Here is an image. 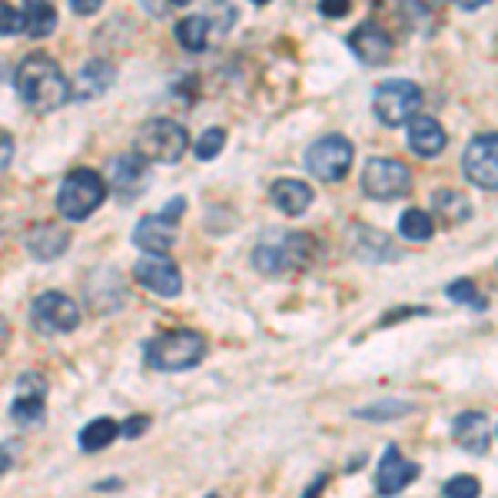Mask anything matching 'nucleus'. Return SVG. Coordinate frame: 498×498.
<instances>
[{"label":"nucleus","instance_id":"f257e3e1","mask_svg":"<svg viewBox=\"0 0 498 498\" xmlns=\"http://www.w3.org/2000/svg\"><path fill=\"white\" fill-rule=\"evenodd\" d=\"M14 90L24 107L37 113H54L64 103H70V83H67L60 64L47 54H30L14 70Z\"/></svg>","mask_w":498,"mask_h":498},{"label":"nucleus","instance_id":"f03ea898","mask_svg":"<svg viewBox=\"0 0 498 498\" xmlns=\"http://www.w3.org/2000/svg\"><path fill=\"white\" fill-rule=\"evenodd\" d=\"M143 359L157 372H190L206 359V339L193 329H166L143 342Z\"/></svg>","mask_w":498,"mask_h":498},{"label":"nucleus","instance_id":"7ed1b4c3","mask_svg":"<svg viewBox=\"0 0 498 498\" xmlns=\"http://www.w3.org/2000/svg\"><path fill=\"white\" fill-rule=\"evenodd\" d=\"M107 200V180H103L97 170H70L60 183V193H57V210L60 216L70 223H80L87 216L100 210V203Z\"/></svg>","mask_w":498,"mask_h":498},{"label":"nucleus","instance_id":"20e7f679","mask_svg":"<svg viewBox=\"0 0 498 498\" xmlns=\"http://www.w3.org/2000/svg\"><path fill=\"white\" fill-rule=\"evenodd\" d=\"M316 240L309 233H289L283 240H266L253 249V266L263 276H283L289 269H306L316 256Z\"/></svg>","mask_w":498,"mask_h":498},{"label":"nucleus","instance_id":"39448f33","mask_svg":"<svg viewBox=\"0 0 498 498\" xmlns=\"http://www.w3.org/2000/svg\"><path fill=\"white\" fill-rule=\"evenodd\" d=\"M190 150V133L173 120H150L133 140V153L147 163H176Z\"/></svg>","mask_w":498,"mask_h":498},{"label":"nucleus","instance_id":"423d86ee","mask_svg":"<svg viewBox=\"0 0 498 498\" xmlns=\"http://www.w3.org/2000/svg\"><path fill=\"white\" fill-rule=\"evenodd\" d=\"M422 87L412 80H386L372 93V113L386 127H406L422 110Z\"/></svg>","mask_w":498,"mask_h":498},{"label":"nucleus","instance_id":"0eeeda50","mask_svg":"<svg viewBox=\"0 0 498 498\" xmlns=\"http://www.w3.org/2000/svg\"><path fill=\"white\" fill-rule=\"evenodd\" d=\"M352 160H356V147L342 133H329L306 150V170L319 176L323 183H339L352 170Z\"/></svg>","mask_w":498,"mask_h":498},{"label":"nucleus","instance_id":"6e6552de","mask_svg":"<svg viewBox=\"0 0 498 498\" xmlns=\"http://www.w3.org/2000/svg\"><path fill=\"white\" fill-rule=\"evenodd\" d=\"M362 193L372 200H402L412 193V173L399 160L372 157L362 170Z\"/></svg>","mask_w":498,"mask_h":498},{"label":"nucleus","instance_id":"1a4fd4ad","mask_svg":"<svg viewBox=\"0 0 498 498\" xmlns=\"http://www.w3.org/2000/svg\"><path fill=\"white\" fill-rule=\"evenodd\" d=\"M30 323L44 336L74 332L80 326V306L64 293H40L30 306Z\"/></svg>","mask_w":498,"mask_h":498},{"label":"nucleus","instance_id":"9d476101","mask_svg":"<svg viewBox=\"0 0 498 498\" xmlns=\"http://www.w3.org/2000/svg\"><path fill=\"white\" fill-rule=\"evenodd\" d=\"M183 210H186L183 196L170 200V206H166L163 213L147 216V220L137 223V230H133V243H137L143 253H166V249L176 243V223H180Z\"/></svg>","mask_w":498,"mask_h":498},{"label":"nucleus","instance_id":"9b49d317","mask_svg":"<svg viewBox=\"0 0 498 498\" xmlns=\"http://www.w3.org/2000/svg\"><path fill=\"white\" fill-rule=\"evenodd\" d=\"M462 170L479 190H498V137L495 130L472 137V143L465 147L462 157Z\"/></svg>","mask_w":498,"mask_h":498},{"label":"nucleus","instance_id":"f8f14e48","mask_svg":"<svg viewBox=\"0 0 498 498\" xmlns=\"http://www.w3.org/2000/svg\"><path fill=\"white\" fill-rule=\"evenodd\" d=\"M47 382L44 372H24L17 379V392H14V402H10V419L24 429H34V425H44L47 415Z\"/></svg>","mask_w":498,"mask_h":498},{"label":"nucleus","instance_id":"ddd939ff","mask_svg":"<svg viewBox=\"0 0 498 498\" xmlns=\"http://www.w3.org/2000/svg\"><path fill=\"white\" fill-rule=\"evenodd\" d=\"M133 276L143 289H150L153 296H163V299H173V296L183 293V273L173 259L163 256V253H150V256H140L137 266H133Z\"/></svg>","mask_w":498,"mask_h":498},{"label":"nucleus","instance_id":"4468645a","mask_svg":"<svg viewBox=\"0 0 498 498\" xmlns=\"http://www.w3.org/2000/svg\"><path fill=\"white\" fill-rule=\"evenodd\" d=\"M107 186L120 200H133V196L147 186V160L137 153H120L107 163Z\"/></svg>","mask_w":498,"mask_h":498},{"label":"nucleus","instance_id":"2eb2a0df","mask_svg":"<svg viewBox=\"0 0 498 498\" xmlns=\"http://www.w3.org/2000/svg\"><path fill=\"white\" fill-rule=\"evenodd\" d=\"M415 479H419V465L399 452L396 445H389L386 452H382V459H379V469H376L379 495H396V492H402L406 485H412Z\"/></svg>","mask_w":498,"mask_h":498},{"label":"nucleus","instance_id":"dca6fc26","mask_svg":"<svg viewBox=\"0 0 498 498\" xmlns=\"http://www.w3.org/2000/svg\"><path fill=\"white\" fill-rule=\"evenodd\" d=\"M349 249H352V256L362 259V263H396L399 259L396 243L389 240L386 233L366 226V223L349 226Z\"/></svg>","mask_w":498,"mask_h":498},{"label":"nucleus","instance_id":"f3484780","mask_svg":"<svg viewBox=\"0 0 498 498\" xmlns=\"http://www.w3.org/2000/svg\"><path fill=\"white\" fill-rule=\"evenodd\" d=\"M349 50L359 57L362 64H369V67L386 64L389 57H392V37L379 27L376 20H362L359 27L349 34Z\"/></svg>","mask_w":498,"mask_h":498},{"label":"nucleus","instance_id":"a211bd4d","mask_svg":"<svg viewBox=\"0 0 498 498\" xmlns=\"http://www.w3.org/2000/svg\"><path fill=\"white\" fill-rule=\"evenodd\" d=\"M452 439L469 455H485L492 449V419L485 412H462L452 422Z\"/></svg>","mask_w":498,"mask_h":498},{"label":"nucleus","instance_id":"6ab92c4d","mask_svg":"<svg viewBox=\"0 0 498 498\" xmlns=\"http://www.w3.org/2000/svg\"><path fill=\"white\" fill-rule=\"evenodd\" d=\"M27 253L40 263H50V259L64 256L67 246H70V230L57 226V223H40L27 233Z\"/></svg>","mask_w":498,"mask_h":498},{"label":"nucleus","instance_id":"aec40b11","mask_svg":"<svg viewBox=\"0 0 498 498\" xmlns=\"http://www.w3.org/2000/svg\"><path fill=\"white\" fill-rule=\"evenodd\" d=\"M445 143H449V137H445L442 123L435 120V117H419L415 113L412 120H409V147H412V153H419V157H439L445 150Z\"/></svg>","mask_w":498,"mask_h":498},{"label":"nucleus","instance_id":"412c9836","mask_svg":"<svg viewBox=\"0 0 498 498\" xmlns=\"http://www.w3.org/2000/svg\"><path fill=\"white\" fill-rule=\"evenodd\" d=\"M113 67L107 60H87L77 74V83L70 87V100H97L113 87Z\"/></svg>","mask_w":498,"mask_h":498},{"label":"nucleus","instance_id":"4be33fe9","mask_svg":"<svg viewBox=\"0 0 498 498\" xmlns=\"http://www.w3.org/2000/svg\"><path fill=\"white\" fill-rule=\"evenodd\" d=\"M269 200L286 216H303L313 206V186L303 183V180H276L269 186Z\"/></svg>","mask_w":498,"mask_h":498},{"label":"nucleus","instance_id":"5701e85b","mask_svg":"<svg viewBox=\"0 0 498 498\" xmlns=\"http://www.w3.org/2000/svg\"><path fill=\"white\" fill-rule=\"evenodd\" d=\"M432 213L445 223V226H459V223L472 220V203L459 193V190H435Z\"/></svg>","mask_w":498,"mask_h":498},{"label":"nucleus","instance_id":"b1692460","mask_svg":"<svg viewBox=\"0 0 498 498\" xmlns=\"http://www.w3.org/2000/svg\"><path fill=\"white\" fill-rule=\"evenodd\" d=\"M57 27V10L50 0H24V34L30 37H50Z\"/></svg>","mask_w":498,"mask_h":498},{"label":"nucleus","instance_id":"393cba45","mask_svg":"<svg viewBox=\"0 0 498 498\" xmlns=\"http://www.w3.org/2000/svg\"><path fill=\"white\" fill-rule=\"evenodd\" d=\"M176 40H180L183 50H190V54H203L206 44H210V20H206L203 14L183 17L176 24Z\"/></svg>","mask_w":498,"mask_h":498},{"label":"nucleus","instance_id":"a878e982","mask_svg":"<svg viewBox=\"0 0 498 498\" xmlns=\"http://www.w3.org/2000/svg\"><path fill=\"white\" fill-rule=\"evenodd\" d=\"M117 435H120V425L107 419V415H100V419H93L90 425L80 429V449L83 452H103Z\"/></svg>","mask_w":498,"mask_h":498},{"label":"nucleus","instance_id":"bb28decb","mask_svg":"<svg viewBox=\"0 0 498 498\" xmlns=\"http://www.w3.org/2000/svg\"><path fill=\"white\" fill-rule=\"evenodd\" d=\"M399 233L412 243H425V240H432L435 220L425 210H406L399 216Z\"/></svg>","mask_w":498,"mask_h":498},{"label":"nucleus","instance_id":"cd10ccee","mask_svg":"<svg viewBox=\"0 0 498 498\" xmlns=\"http://www.w3.org/2000/svg\"><path fill=\"white\" fill-rule=\"evenodd\" d=\"M445 296L452 299V303L459 306H472V309H489V299L479 293V286L472 283V279H455V283H449V289H445Z\"/></svg>","mask_w":498,"mask_h":498},{"label":"nucleus","instance_id":"c85d7f7f","mask_svg":"<svg viewBox=\"0 0 498 498\" xmlns=\"http://www.w3.org/2000/svg\"><path fill=\"white\" fill-rule=\"evenodd\" d=\"M223 147H226V130H223V127H213V130H206L203 137L196 140L193 153H196V160H216V157H220Z\"/></svg>","mask_w":498,"mask_h":498},{"label":"nucleus","instance_id":"c756f323","mask_svg":"<svg viewBox=\"0 0 498 498\" xmlns=\"http://www.w3.org/2000/svg\"><path fill=\"white\" fill-rule=\"evenodd\" d=\"M442 495L445 498H479L482 495V485L479 479H472V475H455L442 485Z\"/></svg>","mask_w":498,"mask_h":498},{"label":"nucleus","instance_id":"7c9ffc66","mask_svg":"<svg viewBox=\"0 0 498 498\" xmlns=\"http://www.w3.org/2000/svg\"><path fill=\"white\" fill-rule=\"evenodd\" d=\"M409 402H382V406H369V409H359V419H372V422H386V419H399V415L409 412Z\"/></svg>","mask_w":498,"mask_h":498},{"label":"nucleus","instance_id":"2f4dec72","mask_svg":"<svg viewBox=\"0 0 498 498\" xmlns=\"http://www.w3.org/2000/svg\"><path fill=\"white\" fill-rule=\"evenodd\" d=\"M14 34H24V10L0 4V37H14Z\"/></svg>","mask_w":498,"mask_h":498},{"label":"nucleus","instance_id":"473e14b6","mask_svg":"<svg viewBox=\"0 0 498 498\" xmlns=\"http://www.w3.org/2000/svg\"><path fill=\"white\" fill-rule=\"evenodd\" d=\"M349 7H352V0H319V14H323V17H329V20L346 17V14H349Z\"/></svg>","mask_w":498,"mask_h":498},{"label":"nucleus","instance_id":"72a5a7b5","mask_svg":"<svg viewBox=\"0 0 498 498\" xmlns=\"http://www.w3.org/2000/svg\"><path fill=\"white\" fill-rule=\"evenodd\" d=\"M147 429H150L147 415H130V422L120 425V435H123V439H137V435H143Z\"/></svg>","mask_w":498,"mask_h":498},{"label":"nucleus","instance_id":"f704fd0d","mask_svg":"<svg viewBox=\"0 0 498 498\" xmlns=\"http://www.w3.org/2000/svg\"><path fill=\"white\" fill-rule=\"evenodd\" d=\"M10 160H14V137H10L7 130L0 127V173L10 166Z\"/></svg>","mask_w":498,"mask_h":498},{"label":"nucleus","instance_id":"c9c22d12","mask_svg":"<svg viewBox=\"0 0 498 498\" xmlns=\"http://www.w3.org/2000/svg\"><path fill=\"white\" fill-rule=\"evenodd\" d=\"M14 459H17V442H0V475L14 465Z\"/></svg>","mask_w":498,"mask_h":498},{"label":"nucleus","instance_id":"e433bc0d","mask_svg":"<svg viewBox=\"0 0 498 498\" xmlns=\"http://www.w3.org/2000/svg\"><path fill=\"white\" fill-rule=\"evenodd\" d=\"M70 7H74V14H80V17H90V14H97V10L103 7V0H70Z\"/></svg>","mask_w":498,"mask_h":498},{"label":"nucleus","instance_id":"4c0bfd02","mask_svg":"<svg viewBox=\"0 0 498 498\" xmlns=\"http://www.w3.org/2000/svg\"><path fill=\"white\" fill-rule=\"evenodd\" d=\"M7 342H10V326H7V319L0 316V356L7 352Z\"/></svg>","mask_w":498,"mask_h":498},{"label":"nucleus","instance_id":"58836bf2","mask_svg":"<svg viewBox=\"0 0 498 498\" xmlns=\"http://www.w3.org/2000/svg\"><path fill=\"white\" fill-rule=\"evenodd\" d=\"M455 4H459L462 10H479V7H485L489 0H455Z\"/></svg>","mask_w":498,"mask_h":498},{"label":"nucleus","instance_id":"ea45409f","mask_svg":"<svg viewBox=\"0 0 498 498\" xmlns=\"http://www.w3.org/2000/svg\"><path fill=\"white\" fill-rule=\"evenodd\" d=\"M326 482H329V479H326V475H319V479H316V482H313V485H309V489H306V495H316V492L323 489Z\"/></svg>","mask_w":498,"mask_h":498},{"label":"nucleus","instance_id":"a19ab883","mask_svg":"<svg viewBox=\"0 0 498 498\" xmlns=\"http://www.w3.org/2000/svg\"><path fill=\"white\" fill-rule=\"evenodd\" d=\"M166 4H170V7H190L193 0H166Z\"/></svg>","mask_w":498,"mask_h":498},{"label":"nucleus","instance_id":"79ce46f5","mask_svg":"<svg viewBox=\"0 0 498 498\" xmlns=\"http://www.w3.org/2000/svg\"><path fill=\"white\" fill-rule=\"evenodd\" d=\"M253 4H259V7H263V4H269V0H253Z\"/></svg>","mask_w":498,"mask_h":498},{"label":"nucleus","instance_id":"37998d69","mask_svg":"<svg viewBox=\"0 0 498 498\" xmlns=\"http://www.w3.org/2000/svg\"><path fill=\"white\" fill-rule=\"evenodd\" d=\"M0 4H7V0H0Z\"/></svg>","mask_w":498,"mask_h":498}]
</instances>
